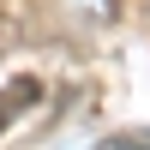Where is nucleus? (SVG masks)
I'll use <instances>...</instances> for the list:
<instances>
[{
	"label": "nucleus",
	"mask_w": 150,
	"mask_h": 150,
	"mask_svg": "<svg viewBox=\"0 0 150 150\" xmlns=\"http://www.w3.org/2000/svg\"><path fill=\"white\" fill-rule=\"evenodd\" d=\"M36 102H42V84H36V78H18L6 96H0V132H6L12 120L24 114V108H36Z\"/></svg>",
	"instance_id": "1"
},
{
	"label": "nucleus",
	"mask_w": 150,
	"mask_h": 150,
	"mask_svg": "<svg viewBox=\"0 0 150 150\" xmlns=\"http://www.w3.org/2000/svg\"><path fill=\"white\" fill-rule=\"evenodd\" d=\"M120 150H150V138H138V132H126V138H114Z\"/></svg>",
	"instance_id": "2"
}]
</instances>
